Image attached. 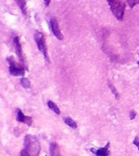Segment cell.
<instances>
[{"instance_id": "cell-1", "label": "cell", "mask_w": 139, "mask_h": 156, "mask_svg": "<svg viewBox=\"0 0 139 156\" xmlns=\"http://www.w3.org/2000/svg\"><path fill=\"white\" fill-rule=\"evenodd\" d=\"M24 149L20 155H38L40 153V142L35 136L26 135L24 137Z\"/></svg>"}, {"instance_id": "cell-2", "label": "cell", "mask_w": 139, "mask_h": 156, "mask_svg": "<svg viewBox=\"0 0 139 156\" xmlns=\"http://www.w3.org/2000/svg\"><path fill=\"white\" fill-rule=\"evenodd\" d=\"M107 2L115 17L119 20H122L125 10V4L120 0H107Z\"/></svg>"}, {"instance_id": "cell-3", "label": "cell", "mask_w": 139, "mask_h": 156, "mask_svg": "<svg viewBox=\"0 0 139 156\" xmlns=\"http://www.w3.org/2000/svg\"><path fill=\"white\" fill-rule=\"evenodd\" d=\"M7 61L9 63L10 74L16 76H24L25 73V67L17 63L13 57H7Z\"/></svg>"}, {"instance_id": "cell-4", "label": "cell", "mask_w": 139, "mask_h": 156, "mask_svg": "<svg viewBox=\"0 0 139 156\" xmlns=\"http://www.w3.org/2000/svg\"><path fill=\"white\" fill-rule=\"evenodd\" d=\"M34 40L36 41L37 45V48L41 51L42 55H44V58L47 62H49V55L48 52H47V47H46V42H45V37L42 33L41 32H37L34 34Z\"/></svg>"}, {"instance_id": "cell-5", "label": "cell", "mask_w": 139, "mask_h": 156, "mask_svg": "<svg viewBox=\"0 0 139 156\" xmlns=\"http://www.w3.org/2000/svg\"><path fill=\"white\" fill-rule=\"evenodd\" d=\"M51 30H52V33H53L54 35L56 37V38H58L59 40H63V34H62L60 29H59L57 20H56L55 17H52L51 19Z\"/></svg>"}, {"instance_id": "cell-6", "label": "cell", "mask_w": 139, "mask_h": 156, "mask_svg": "<svg viewBox=\"0 0 139 156\" xmlns=\"http://www.w3.org/2000/svg\"><path fill=\"white\" fill-rule=\"evenodd\" d=\"M16 119H17V121L22 122V123L27 124L29 126H31L32 123H33L32 117L25 116V115L23 114V112H21V110H17Z\"/></svg>"}, {"instance_id": "cell-7", "label": "cell", "mask_w": 139, "mask_h": 156, "mask_svg": "<svg viewBox=\"0 0 139 156\" xmlns=\"http://www.w3.org/2000/svg\"><path fill=\"white\" fill-rule=\"evenodd\" d=\"M109 146H110V142H107V145H106L104 147L97 149V150H95V149L92 148V149H90V151H91L92 153L95 154L98 156L109 155L110 152H109V151H108V149H109Z\"/></svg>"}, {"instance_id": "cell-8", "label": "cell", "mask_w": 139, "mask_h": 156, "mask_svg": "<svg viewBox=\"0 0 139 156\" xmlns=\"http://www.w3.org/2000/svg\"><path fill=\"white\" fill-rule=\"evenodd\" d=\"M14 44H15V49H16V53L18 58L20 60L21 63H24V56H23V51H22L21 46L20 43V38L18 37H14Z\"/></svg>"}, {"instance_id": "cell-9", "label": "cell", "mask_w": 139, "mask_h": 156, "mask_svg": "<svg viewBox=\"0 0 139 156\" xmlns=\"http://www.w3.org/2000/svg\"><path fill=\"white\" fill-rule=\"evenodd\" d=\"M50 153L53 156L59 154V146L56 142H51L50 144Z\"/></svg>"}, {"instance_id": "cell-10", "label": "cell", "mask_w": 139, "mask_h": 156, "mask_svg": "<svg viewBox=\"0 0 139 156\" xmlns=\"http://www.w3.org/2000/svg\"><path fill=\"white\" fill-rule=\"evenodd\" d=\"M15 2H16L17 5L19 6V7L21 10V12H23V14L26 15V0H15Z\"/></svg>"}, {"instance_id": "cell-11", "label": "cell", "mask_w": 139, "mask_h": 156, "mask_svg": "<svg viewBox=\"0 0 139 156\" xmlns=\"http://www.w3.org/2000/svg\"><path fill=\"white\" fill-rule=\"evenodd\" d=\"M47 105H48L49 108L51 110H52L55 113H56L57 115L60 114V110H59L58 106H57L55 102H52V101H48V102H47Z\"/></svg>"}, {"instance_id": "cell-12", "label": "cell", "mask_w": 139, "mask_h": 156, "mask_svg": "<svg viewBox=\"0 0 139 156\" xmlns=\"http://www.w3.org/2000/svg\"><path fill=\"white\" fill-rule=\"evenodd\" d=\"M64 123L69 127H71V128H73V129H77V123L70 117H66L65 119H64Z\"/></svg>"}, {"instance_id": "cell-13", "label": "cell", "mask_w": 139, "mask_h": 156, "mask_svg": "<svg viewBox=\"0 0 139 156\" xmlns=\"http://www.w3.org/2000/svg\"><path fill=\"white\" fill-rule=\"evenodd\" d=\"M20 84H21L22 86L24 88H25V89H28V88H29L31 86V83H30L29 79L26 77L22 78L21 80H20Z\"/></svg>"}, {"instance_id": "cell-14", "label": "cell", "mask_w": 139, "mask_h": 156, "mask_svg": "<svg viewBox=\"0 0 139 156\" xmlns=\"http://www.w3.org/2000/svg\"><path fill=\"white\" fill-rule=\"evenodd\" d=\"M108 86H109V88L111 89V91L114 94L116 98H119V94H118V92H117V90L116 89V87H115L114 85H112L111 82H108Z\"/></svg>"}, {"instance_id": "cell-15", "label": "cell", "mask_w": 139, "mask_h": 156, "mask_svg": "<svg viewBox=\"0 0 139 156\" xmlns=\"http://www.w3.org/2000/svg\"><path fill=\"white\" fill-rule=\"evenodd\" d=\"M128 3L130 7H134L136 4H138L139 0H128Z\"/></svg>"}, {"instance_id": "cell-16", "label": "cell", "mask_w": 139, "mask_h": 156, "mask_svg": "<svg viewBox=\"0 0 139 156\" xmlns=\"http://www.w3.org/2000/svg\"><path fill=\"white\" fill-rule=\"evenodd\" d=\"M137 115V113L135 111H131L130 112V114H129V117H130V119H134Z\"/></svg>"}, {"instance_id": "cell-17", "label": "cell", "mask_w": 139, "mask_h": 156, "mask_svg": "<svg viewBox=\"0 0 139 156\" xmlns=\"http://www.w3.org/2000/svg\"><path fill=\"white\" fill-rule=\"evenodd\" d=\"M134 144L135 146H137V147L138 148L139 150V137L138 136H136L134 140Z\"/></svg>"}, {"instance_id": "cell-18", "label": "cell", "mask_w": 139, "mask_h": 156, "mask_svg": "<svg viewBox=\"0 0 139 156\" xmlns=\"http://www.w3.org/2000/svg\"><path fill=\"white\" fill-rule=\"evenodd\" d=\"M51 0H44V2H45V4H46V7H48L49 4H50V2H51Z\"/></svg>"}, {"instance_id": "cell-19", "label": "cell", "mask_w": 139, "mask_h": 156, "mask_svg": "<svg viewBox=\"0 0 139 156\" xmlns=\"http://www.w3.org/2000/svg\"><path fill=\"white\" fill-rule=\"evenodd\" d=\"M137 64H138V65H139V61H138V62H137Z\"/></svg>"}]
</instances>
